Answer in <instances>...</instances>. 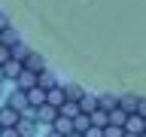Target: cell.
<instances>
[{
    "label": "cell",
    "mask_w": 146,
    "mask_h": 137,
    "mask_svg": "<svg viewBox=\"0 0 146 137\" xmlns=\"http://www.w3.org/2000/svg\"><path fill=\"white\" fill-rule=\"evenodd\" d=\"M104 131H107V128H88V131H85V137H107Z\"/></svg>",
    "instance_id": "cell-23"
},
{
    "label": "cell",
    "mask_w": 146,
    "mask_h": 137,
    "mask_svg": "<svg viewBox=\"0 0 146 137\" xmlns=\"http://www.w3.org/2000/svg\"><path fill=\"white\" fill-rule=\"evenodd\" d=\"M9 61H12V49H9V46H0V64L6 67Z\"/></svg>",
    "instance_id": "cell-21"
},
{
    "label": "cell",
    "mask_w": 146,
    "mask_h": 137,
    "mask_svg": "<svg viewBox=\"0 0 146 137\" xmlns=\"http://www.w3.org/2000/svg\"><path fill=\"white\" fill-rule=\"evenodd\" d=\"M98 107L107 110V113H113V110L119 107V98H116V94H98Z\"/></svg>",
    "instance_id": "cell-13"
},
{
    "label": "cell",
    "mask_w": 146,
    "mask_h": 137,
    "mask_svg": "<svg viewBox=\"0 0 146 137\" xmlns=\"http://www.w3.org/2000/svg\"><path fill=\"white\" fill-rule=\"evenodd\" d=\"M15 43H21V40H18V34L15 31H12V27H9V31H3V46H9V49H12V46Z\"/></svg>",
    "instance_id": "cell-20"
},
{
    "label": "cell",
    "mask_w": 146,
    "mask_h": 137,
    "mask_svg": "<svg viewBox=\"0 0 146 137\" xmlns=\"http://www.w3.org/2000/svg\"><path fill=\"white\" fill-rule=\"evenodd\" d=\"M0 46H3V34H0Z\"/></svg>",
    "instance_id": "cell-30"
},
{
    "label": "cell",
    "mask_w": 146,
    "mask_h": 137,
    "mask_svg": "<svg viewBox=\"0 0 146 137\" xmlns=\"http://www.w3.org/2000/svg\"><path fill=\"white\" fill-rule=\"evenodd\" d=\"M73 128H76L79 134H85L88 128H94V125H91V116H85V113H82V116H76V119H73Z\"/></svg>",
    "instance_id": "cell-18"
},
{
    "label": "cell",
    "mask_w": 146,
    "mask_h": 137,
    "mask_svg": "<svg viewBox=\"0 0 146 137\" xmlns=\"http://www.w3.org/2000/svg\"><path fill=\"white\" fill-rule=\"evenodd\" d=\"M64 91H67V100H76V104H79V100L85 98L82 85H76V82H64Z\"/></svg>",
    "instance_id": "cell-11"
},
{
    "label": "cell",
    "mask_w": 146,
    "mask_h": 137,
    "mask_svg": "<svg viewBox=\"0 0 146 137\" xmlns=\"http://www.w3.org/2000/svg\"><path fill=\"white\" fill-rule=\"evenodd\" d=\"M91 125H94V128H110V113L98 107L94 113H91Z\"/></svg>",
    "instance_id": "cell-12"
},
{
    "label": "cell",
    "mask_w": 146,
    "mask_h": 137,
    "mask_svg": "<svg viewBox=\"0 0 146 137\" xmlns=\"http://www.w3.org/2000/svg\"><path fill=\"white\" fill-rule=\"evenodd\" d=\"M36 85H40V73H34V70H27V67H25V73H21V76H18V82H15V88L34 91Z\"/></svg>",
    "instance_id": "cell-2"
},
{
    "label": "cell",
    "mask_w": 146,
    "mask_h": 137,
    "mask_svg": "<svg viewBox=\"0 0 146 137\" xmlns=\"http://www.w3.org/2000/svg\"><path fill=\"white\" fill-rule=\"evenodd\" d=\"M125 122H128V113L122 107H116L113 113H110V125H119V128H125Z\"/></svg>",
    "instance_id": "cell-17"
},
{
    "label": "cell",
    "mask_w": 146,
    "mask_h": 137,
    "mask_svg": "<svg viewBox=\"0 0 146 137\" xmlns=\"http://www.w3.org/2000/svg\"><path fill=\"white\" fill-rule=\"evenodd\" d=\"M3 70H6V79L18 82V76H21V73H25V64H21V61H15V58H12V61H9L6 67H3Z\"/></svg>",
    "instance_id": "cell-10"
},
{
    "label": "cell",
    "mask_w": 146,
    "mask_h": 137,
    "mask_svg": "<svg viewBox=\"0 0 146 137\" xmlns=\"http://www.w3.org/2000/svg\"><path fill=\"white\" fill-rule=\"evenodd\" d=\"M25 67H27V70H34V73H43L46 70L43 55H40V52H31V55H27V61H25Z\"/></svg>",
    "instance_id": "cell-8"
},
{
    "label": "cell",
    "mask_w": 146,
    "mask_h": 137,
    "mask_svg": "<svg viewBox=\"0 0 146 137\" xmlns=\"http://www.w3.org/2000/svg\"><path fill=\"white\" fill-rule=\"evenodd\" d=\"M49 104H52V107H58V110L67 104V91H64V82L58 85V88H52V91H49Z\"/></svg>",
    "instance_id": "cell-9"
},
{
    "label": "cell",
    "mask_w": 146,
    "mask_h": 137,
    "mask_svg": "<svg viewBox=\"0 0 146 137\" xmlns=\"http://www.w3.org/2000/svg\"><path fill=\"white\" fill-rule=\"evenodd\" d=\"M67 137H85V134H79V131H73V134H67Z\"/></svg>",
    "instance_id": "cell-28"
},
{
    "label": "cell",
    "mask_w": 146,
    "mask_h": 137,
    "mask_svg": "<svg viewBox=\"0 0 146 137\" xmlns=\"http://www.w3.org/2000/svg\"><path fill=\"white\" fill-rule=\"evenodd\" d=\"M3 79H6V70H3V64H0V85H3Z\"/></svg>",
    "instance_id": "cell-27"
},
{
    "label": "cell",
    "mask_w": 146,
    "mask_h": 137,
    "mask_svg": "<svg viewBox=\"0 0 146 137\" xmlns=\"http://www.w3.org/2000/svg\"><path fill=\"white\" fill-rule=\"evenodd\" d=\"M58 119H61V110H58V107H52V104H46V107H40V110H36V122H40L43 128H52Z\"/></svg>",
    "instance_id": "cell-1"
},
{
    "label": "cell",
    "mask_w": 146,
    "mask_h": 137,
    "mask_svg": "<svg viewBox=\"0 0 146 137\" xmlns=\"http://www.w3.org/2000/svg\"><path fill=\"white\" fill-rule=\"evenodd\" d=\"M125 131H128V134H143V131H146V119L140 116V113L128 116V122H125Z\"/></svg>",
    "instance_id": "cell-5"
},
{
    "label": "cell",
    "mask_w": 146,
    "mask_h": 137,
    "mask_svg": "<svg viewBox=\"0 0 146 137\" xmlns=\"http://www.w3.org/2000/svg\"><path fill=\"white\" fill-rule=\"evenodd\" d=\"M3 31H9V18H6V12H0V34Z\"/></svg>",
    "instance_id": "cell-25"
},
{
    "label": "cell",
    "mask_w": 146,
    "mask_h": 137,
    "mask_svg": "<svg viewBox=\"0 0 146 137\" xmlns=\"http://www.w3.org/2000/svg\"><path fill=\"white\" fill-rule=\"evenodd\" d=\"M125 137H140V134H125Z\"/></svg>",
    "instance_id": "cell-29"
},
{
    "label": "cell",
    "mask_w": 146,
    "mask_h": 137,
    "mask_svg": "<svg viewBox=\"0 0 146 137\" xmlns=\"http://www.w3.org/2000/svg\"><path fill=\"white\" fill-rule=\"evenodd\" d=\"M27 55H31V49H27L25 43H15V46H12V58H15V61L25 64V61H27Z\"/></svg>",
    "instance_id": "cell-19"
},
{
    "label": "cell",
    "mask_w": 146,
    "mask_h": 137,
    "mask_svg": "<svg viewBox=\"0 0 146 137\" xmlns=\"http://www.w3.org/2000/svg\"><path fill=\"white\" fill-rule=\"evenodd\" d=\"M137 113H140V116L146 119V98H140V110H137Z\"/></svg>",
    "instance_id": "cell-26"
},
{
    "label": "cell",
    "mask_w": 146,
    "mask_h": 137,
    "mask_svg": "<svg viewBox=\"0 0 146 137\" xmlns=\"http://www.w3.org/2000/svg\"><path fill=\"white\" fill-rule=\"evenodd\" d=\"M52 131H58V134H64V137H67V134H73L76 128H73V119H64V116H61V119L52 125Z\"/></svg>",
    "instance_id": "cell-15"
},
{
    "label": "cell",
    "mask_w": 146,
    "mask_h": 137,
    "mask_svg": "<svg viewBox=\"0 0 146 137\" xmlns=\"http://www.w3.org/2000/svg\"><path fill=\"white\" fill-rule=\"evenodd\" d=\"M18 122H21V113L18 110H12L9 104L0 110V128H18Z\"/></svg>",
    "instance_id": "cell-4"
},
{
    "label": "cell",
    "mask_w": 146,
    "mask_h": 137,
    "mask_svg": "<svg viewBox=\"0 0 146 137\" xmlns=\"http://www.w3.org/2000/svg\"><path fill=\"white\" fill-rule=\"evenodd\" d=\"M6 104L12 110H18V113H25L27 107H31V100H27V91H21V88H15L12 94H6Z\"/></svg>",
    "instance_id": "cell-3"
},
{
    "label": "cell",
    "mask_w": 146,
    "mask_h": 137,
    "mask_svg": "<svg viewBox=\"0 0 146 137\" xmlns=\"http://www.w3.org/2000/svg\"><path fill=\"white\" fill-rule=\"evenodd\" d=\"M119 107L125 110L128 116H134L137 110H140V98H137V94H122V98H119Z\"/></svg>",
    "instance_id": "cell-6"
},
{
    "label": "cell",
    "mask_w": 146,
    "mask_h": 137,
    "mask_svg": "<svg viewBox=\"0 0 146 137\" xmlns=\"http://www.w3.org/2000/svg\"><path fill=\"white\" fill-rule=\"evenodd\" d=\"M61 116L64 119H76V116H82V107L76 104V100H67V104L61 107Z\"/></svg>",
    "instance_id": "cell-16"
},
{
    "label": "cell",
    "mask_w": 146,
    "mask_h": 137,
    "mask_svg": "<svg viewBox=\"0 0 146 137\" xmlns=\"http://www.w3.org/2000/svg\"><path fill=\"white\" fill-rule=\"evenodd\" d=\"M79 107H82V113H85V116H91V113L98 110V94H88V91H85V98L79 100Z\"/></svg>",
    "instance_id": "cell-14"
},
{
    "label": "cell",
    "mask_w": 146,
    "mask_h": 137,
    "mask_svg": "<svg viewBox=\"0 0 146 137\" xmlns=\"http://www.w3.org/2000/svg\"><path fill=\"white\" fill-rule=\"evenodd\" d=\"M61 82H58V76H55L49 67H46L43 73H40V88H46V91H52V88H58Z\"/></svg>",
    "instance_id": "cell-7"
},
{
    "label": "cell",
    "mask_w": 146,
    "mask_h": 137,
    "mask_svg": "<svg viewBox=\"0 0 146 137\" xmlns=\"http://www.w3.org/2000/svg\"><path fill=\"white\" fill-rule=\"evenodd\" d=\"M0 88H3V85H0Z\"/></svg>",
    "instance_id": "cell-32"
},
{
    "label": "cell",
    "mask_w": 146,
    "mask_h": 137,
    "mask_svg": "<svg viewBox=\"0 0 146 137\" xmlns=\"http://www.w3.org/2000/svg\"><path fill=\"white\" fill-rule=\"evenodd\" d=\"M0 137H21L18 128H0Z\"/></svg>",
    "instance_id": "cell-24"
},
{
    "label": "cell",
    "mask_w": 146,
    "mask_h": 137,
    "mask_svg": "<svg viewBox=\"0 0 146 137\" xmlns=\"http://www.w3.org/2000/svg\"><path fill=\"white\" fill-rule=\"evenodd\" d=\"M140 137H146V131H143V134H140Z\"/></svg>",
    "instance_id": "cell-31"
},
{
    "label": "cell",
    "mask_w": 146,
    "mask_h": 137,
    "mask_svg": "<svg viewBox=\"0 0 146 137\" xmlns=\"http://www.w3.org/2000/svg\"><path fill=\"white\" fill-rule=\"evenodd\" d=\"M104 134H107V137H125L128 131H125V128H119V125H110L107 131H104Z\"/></svg>",
    "instance_id": "cell-22"
}]
</instances>
